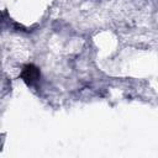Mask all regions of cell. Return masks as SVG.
<instances>
[{
    "label": "cell",
    "mask_w": 158,
    "mask_h": 158,
    "mask_svg": "<svg viewBox=\"0 0 158 158\" xmlns=\"http://www.w3.org/2000/svg\"><path fill=\"white\" fill-rule=\"evenodd\" d=\"M21 77H22V79H23L28 85H33V84L40 79V70H38L35 65L30 64V65H26V67L23 68V70H22V73H21Z\"/></svg>",
    "instance_id": "6da1fadb"
}]
</instances>
